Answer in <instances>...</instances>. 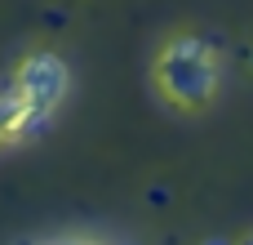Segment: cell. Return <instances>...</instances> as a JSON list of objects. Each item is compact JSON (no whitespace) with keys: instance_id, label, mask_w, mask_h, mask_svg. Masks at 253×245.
<instances>
[{"instance_id":"1","label":"cell","mask_w":253,"mask_h":245,"mask_svg":"<svg viewBox=\"0 0 253 245\" xmlns=\"http://www.w3.org/2000/svg\"><path fill=\"white\" fill-rule=\"evenodd\" d=\"M213 85H218V62H213L205 40L182 36V40H173L165 49V58H160V89L173 103L200 107V103H209Z\"/></svg>"},{"instance_id":"2","label":"cell","mask_w":253,"mask_h":245,"mask_svg":"<svg viewBox=\"0 0 253 245\" xmlns=\"http://www.w3.org/2000/svg\"><path fill=\"white\" fill-rule=\"evenodd\" d=\"M18 94H27L40 112L62 94V67L53 62V58H36L27 71H22V80H18Z\"/></svg>"},{"instance_id":"3","label":"cell","mask_w":253,"mask_h":245,"mask_svg":"<svg viewBox=\"0 0 253 245\" xmlns=\"http://www.w3.org/2000/svg\"><path fill=\"white\" fill-rule=\"evenodd\" d=\"M205 245H231V241H205Z\"/></svg>"},{"instance_id":"4","label":"cell","mask_w":253,"mask_h":245,"mask_svg":"<svg viewBox=\"0 0 253 245\" xmlns=\"http://www.w3.org/2000/svg\"><path fill=\"white\" fill-rule=\"evenodd\" d=\"M245 245H253V241H245Z\"/></svg>"}]
</instances>
